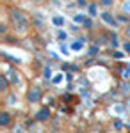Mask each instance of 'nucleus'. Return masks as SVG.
<instances>
[{
  "mask_svg": "<svg viewBox=\"0 0 130 133\" xmlns=\"http://www.w3.org/2000/svg\"><path fill=\"white\" fill-rule=\"evenodd\" d=\"M82 43H84L82 39H80V41L71 43V50H73V51H80V50H82Z\"/></svg>",
  "mask_w": 130,
  "mask_h": 133,
  "instance_id": "obj_13",
  "label": "nucleus"
},
{
  "mask_svg": "<svg viewBox=\"0 0 130 133\" xmlns=\"http://www.w3.org/2000/svg\"><path fill=\"white\" fill-rule=\"evenodd\" d=\"M114 57H116V59H121V57H123V53H121V51H114Z\"/></svg>",
  "mask_w": 130,
  "mask_h": 133,
  "instance_id": "obj_32",
  "label": "nucleus"
},
{
  "mask_svg": "<svg viewBox=\"0 0 130 133\" xmlns=\"http://www.w3.org/2000/svg\"><path fill=\"white\" fill-rule=\"evenodd\" d=\"M57 37H59V41H64V39L68 37V34H66L64 30H59V32H57Z\"/></svg>",
  "mask_w": 130,
  "mask_h": 133,
  "instance_id": "obj_21",
  "label": "nucleus"
},
{
  "mask_svg": "<svg viewBox=\"0 0 130 133\" xmlns=\"http://www.w3.org/2000/svg\"><path fill=\"white\" fill-rule=\"evenodd\" d=\"M11 23H13V29L18 32V34H25L30 27V20L29 16L20 9H11Z\"/></svg>",
  "mask_w": 130,
  "mask_h": 133,
  "instance_id": "obj_1",
  "label": "nucleus"
},
{
  "mask_svg": "<svg viewBox=\"0 0 130 133\" xmlns=\"http://www.w3.org/2000/svg\"><path fill=\"white\" fill-rule=\"evenodd\" d=\"M125 36H127V39H130V23H128V27L125 29Z\"/></svg>",
  "mask_w": 130,
  "mask_h": 133,
  "instance_id": "obj_28",
  "label": "nucleus"
},
{
  "mask_svg": "<svg viewBox=\"0 0 130 133\" xmlns=\"http://www.w3.org/2000/svg\"><path fill=\"white\" fill-rule=\"evenodd\" d=\"M7 87H9V78H7V75H2L0 76V89L7 91Z\"/></svg>",
  "mask_w": 130,
  "mask_h": 133,
  "instance_id": "obj_9",
  "label": "nucleus"
},
{
  "mask_svg": "<svg viewBox=\"0 0 130 133\" xmlns=\"http://www.w3.org/2000/svg\"><path fill=\"white\" fill-rule=\"evenodd\" d=\"M2 57H5V59H9V62H14V64H18V62H21L18 57H11V55H7L5 51H2Z\"/></svg>",
  "mask_w": 130,
  "mask_h": 133,
  "instance_id": "obj_17",
  "label": "nucleus"
},
{
  "mask_svg": "<svg viewBox=\"0 0 130 133\" xmlns=\"http://www.w3.org/2000/svg\"><path fill=\"white\" fill-rule=\"evenodd\" d=\"M100 18H102L103 21H105V23H109V25H112V27H118V23H120V21L116 20L114 16H110L109 12H102V14H100Z\"/></svg>",
  "mask_w": 130,
  "mask_h": 133,
  "instance_id": "obj_6",
  "label": "nucleus"
},
{
  "mask_svg": "<svg viewBox=\"0 0 130 133\" xmlns=\"http://www.w3.org/2000/svg\"><path fill=\"white\" fill-rule=\"evenodd\" d=\"M7 103H9V105H14V103H16V96H14V94H11L9 98H7Z\"/></svg>",
  "mask_w": 130,
  "mask_h": 133,
  "instance_id": "obj_24",
  "label": "nucleus"
},
{
  "mask_svg": "<svg viewBox=\"0 0 130 133\" xmlns=\"http://www.w3.org/2000/svg\"><path fill=\"white\" fill-rule=\"evenodd\" d=\"M34 23H36L38 30H45V21L41 20V16H39V14H34Z\"/></svg>",
  "mask_w": 130,
  "mask_h": 133,
  "instance_id": "obj_10",
  "label": "nucleus"
},
{
  "mask_svg": "<svg viewBox=\"0 0 130 133\" xmlns=\"http://www.w3.org/2000/svg\"><path fill=\"white\" fill-rule=\"evenodd\" d=\"M68 2H70V0H68Z\"/></svg>",
  "mask_w": 130,
  "mask_h": 133,
  "instance_id": "obj_36",
  "label": "nucleus"
},
{
  "mask_svg": "<svg viewBox=\"0 0 130 133\" xmlns=\"http://www.w3.org/2000/svg\"><path fill=\"white\" fill-rule=\"evenodd\" d=\"M114 126H116L118 130H121V128H123V123H121V121H116V123H114Z\"/></svg>",
  "mask_w": 130,
  "mask_h": 133,
  "instance_id": "obj_29",
  "label": "nucleus"
},
{
  "mask_svg": "<svg viewBox=\"0 0 130 133\" xmlns=\"http://www.w3.org/2000/svg\"><path fill=\"white\" fill-rule=\"evenodd\" d=\"M34 119H36L38 123H46V121L50 119V108H48V107L39 108V110L36 112V115H34Z\"/></svg>",
  "mask_w": 130,
  "mask_h": 133,
  "instance_id": "obj_3",
  "label": "nucleus"
},
{
  "mask_svg": "<svg viewBox=\"0 0 130 133\" xmlns=\"http://www.w3.org/2000/svg\"><path fill=\"white\" fill-rule=\"evenodd\" d=\"M86 20H87V18H86L84 14H77V16L73 18V21H75V23H84Z\"/></svg>",
  "mask_w": 130,
  "mask_h": 133,
  "instance_id": "obj_19",
  "label": "nucleus"
},
{
  "mask_svg": "<svg viewBox=\"0 0 130 133\" xmlns=\"http://www.w3.org/2000/svg\"><path fill=\"white\" fill-rule=\"evenodd\" d=\"M41 98H43L41 87H30L29 89V92H27V101L29 103H39Z\"/></svg>",
  "mask_w": 130,
  "mask_h": 133,
  "instance_id": "obj_2",
  "label": "nucleus"
},
{
  "mask_svg": "<svg viewBox=\"0 0 130 133\" xmlns=\"http://www.w3.org/2000/svg\"><path fill=\"white\" fill-rule=\"evenodd\" d=\"M71 71H73V73L79 71V66H77V64H71Z\"/></svg>",
  "mask_w": 130,
  "mask_h": 133,
  "instance_id": "obj_33",
  "label": "nucleus"
},
{
  "mask_svg": "<svg viewBox=\"0 0 130 133\" xmlns=\"http://www.w3.org/2000/svg\"><path fill=\"white\" fill-rule=\"evenodd\" d=\"M5 75H7V78H9V82L13 83V85H18V83H20V73L16 71L14 68H11Z\"/></svg>",
  "mask_w": 130,
  "mask_h": 133,
  "instance_id": "obj_5",
  "label": "nucleus"
},
{
  "mask_svg": "<svg viewBox=\"0 0 130 133\" xmlns=\"http://www.w3.org/2000/svg\"><path fill=\"white\" fill-rule=\"evenodd\" d=\"M9 124H11V115L7 112H2L0 114V126L2 128H7Z\"/></svg>",
  "mask_w": 130,
  "mask_h": 133,
  "instance_id": "obj_7",
  "label": "nucleus"
},
{
  "mask_svg": "<svg viewBox=\"0 0 130 133\" xmlns=\"http://www.w3.org/2000/svg\"><path fill=\"white\" fill-rule=\"evenodd\" d=\"M118 21H120V23H130V16L123 12V14H120V16H118Z\"/></svg>",
  "mask_w": 130,
  "mask_h": 133,
  "instance_id": "obj_15",
  "label": "nucleus"
},
{
  "mask_svg": "<svg viewBox=\"0 0 130 133\" xmlns=\"http://www.w3.org/2000/svg\"><path fill=\"white\" fill-rule=\"evenodd\" d=\"M123 48H125V51H127V53H130V41H125Z\"/></svg>",
  "mask_w": 130,
  "mask_h": 133,
  "instance_id": "obj_27",
  "label": "nucleus"
},
{
  "mask_svg": "<svg viewBox=\"0 0 130 133\" xmlns=\"http://www.w3.org/2000/svg\"><path fill=\"white\" fill-rule=\"evenodd\" d=\"M98 50H100V46H96V44H94V46H91V48H89L87 55H91V57H93V55H96V53H98Z\"/></svg>",
  "mask_w": 130,
  "mask_h": 133,
  "instance_id": "obj_20",
  "label": "nucleus"
},
{
  "mask_svg": "<svg viewBox=\"0 0 130 133\" xmlns=\"http://www.w3.org/2000/svg\"><path fill=\"white\" fill-rule=\"evenodd\" d=\"M43 76H45L46 80H48V78H52V71H50V68H45V69H43Z\"/></svg>",
  "mask_w": 130,
  "mask_h": 133,
  "instance_id": "obj_22",
  "label": "nucleus"
},
{
  "mask_svg": "<svg viewBox=\"0 0 130 133\" xmlns=\"http://www.w3.org/2000/svg\"><path fill=\"white\" fill-rule=\"evenodd\" d=\"M84 27H86V29H91V27H93V21H91L89 18H87V20L84 21Z\"/></svg>",
  "mask_w": 130,
  "mask_h": 133,
  "instance_id": "obj_26",
  "label": "nucleus"
},
{
  "mask_svg": "<svg viewBox=\"0 0 130 133\" xmlns=\"http://www.w3.org/2000/svg\"><path fill=\"white\" fill-rule=\"evenodd\" d=\"M34 121H36V119H34ZM34 121H27V123H25V126H27V128H32V124H34Z\"/></svg>",
  "mask_w": 130,
  "mask_h": 133,
  "instance_id": "obj_34",
  "label": "nucleus"
},
{
  "mask_svg": "<svg viewBox=\"0 0 130 133\" xmlns=\"http://www.w3.org/2000/svg\"><path fill=\"white\" fill-rule=\"evenodd\" d=\"M5 29H7L5 23H2V27H0V34H5Z\"/></svg>",
  "mask_w": 130,
  "mask_h": 133,
  "instance_id": "obj_30",
  "label": "nucleus"
},
{
  "mask_svg": "<svg viewBox=\"0 0 130 133\" xmlns=\"http://www.w3.org/2000/svg\"><path fill=\"white\" fill-rule=\"evenodd\" d=\"M87 11H89L91 16H96V4H94V2H91L89 5H87Z\"/></svg>",
  "mask_w": 130,
  "mask_h": 133,
  "instance_id": "obj_16",
  "label": "nucleus"
},
{
  "mask_svg": "<svg viewBox=\"0 0 130 133\" xmlns=\"http://www.w3.org/2000/svg\"><path fill=\"white\" fill-rule=\"evenodd\" d=\"M52 23L57 25V27H61V25L64 23V18H62V16H54V18H52Z\"/></svg>",
  "mask_w": 130,
  "mask_h": 133,
  "instance_id": "obj_14",
  "label": "nucleus"
},
{
  "mask_svg": "<svg viewBox=\"0 0 130 133\" xmlns=\"http://www.w3.org/2000/svg\"><path fill=\"white\" fill-rule=\"evenodd\" d=\"M121 11H123L125 14H128V16H130V0H125V2H123V5H121Z\"/></svg>",
  "mask_w": 130,
  "mask_h": 133,
  "instance_id": "obj_12",
  "label": "nucleus"
},
{
  "mask_svg": "<svg viewBox=\"0 0 130 133\" xmlns=\"http://www.w3.org/2000/svg\"><path fill=\"white\" fill-rule=\"evenodd\" d=\"M59 46H61V51H62V53H64V55H68V53H70V48H68V46H66V44H62V43H61Z\"/></svg>",
  "mask_w": 130,
  "mask_h": 133,
  "instance_id": "obj_23",
  "label": "nucleus"
},
{
  "mask_svg": "<svg viewBox=\"0 0 130 133\" xmlns=\"http://www.w3.org/2000/svg\"><path fill=\"white\" fill-rule=\"evenodd\" d=\"M79 5H80V7H86V5H87V2H86V0H79Z\"/></svg>",
  "mask_w": 130,
  "mask_h": 133,
  "instance_id": "obj_31",
  "label": "nucleus"
},
{
  "mask_svg": "<svg viewBox=\"0 0 130 133\" xmlns=\"http://www.w3.org/2000/svg\"><path fill=\"white\" fill-rule=\"evenodd\" d=\"M102 5H105V7H109V5H112V0H100Z\"/></svg>",
  "mask_w": 130,
  "mask_h": 133,
  "instance_id": "obj_25",
  "label": "nucleus"
},
{
  "mask_svg": "<svg viewBox=\"0 0 130 133\" xmlns=\"http://www.w3.org/2000/svg\"><path fill=\"white\" fill-rule=\"evenodd\" d=\"M62 78H64V76H62L61 73H57V75H55V76L52 78V83H55V85H57V83H61V82H62Z\"/></svg>",
  "mask_w": 130,
  "mask_h": 133,
  "instance_id": "obj_18",
  "label": "nucleus"
},
{
  "mask_svg": "<svg viewBox=\"0 0 130 133\" xmlns=\"http://www.w3.org/2000/svg\"><path fill=\"white\" fill-rule=\"evenodd\" d=\"M109 46L110 48H118V34L116 32H110L109 34Z\"/></svg>",
  "mask_w": 130,
  "mask_h": 133,
  "instance_id": "obj_8",
  "label": "nucleus"
},
{
  "mask_svg": "<svg viewBox=\"0 0 130 133\" xmlns=\"http://www.w3.org/2000/svg\"><path fill=\"white\" fill-rule=\"evenodd\" d=\"M121 94L123 96H128L130 94V82L128 80H125V82L121 83Z\"/></svg>",
  "mask_w": 130,
  "mask_h": 133,
  "instance_id": "obj_11",
  "label": "nucleus"
},
{
  "mask_svg": "<svg viewBox=\"0 0 130 133\" xmlns=\"http://www.w3.org/2000/svg\"><path fill=\"white\" fill-rule=\"evenodd\" d=\"M116 73L120 75L123 80H130V64L125 62V64H118L116 66Z\"/></svg>",
  "mask_w": 130,
  "mask_h": 133,
  "instance_id": "obj_4",
  "label": "nucleus"
},
{
  "mask_svg": "<svg viewBox=\"0 0 130 133\" xmlns=\"http://www.w3.org/2000/svg\"><path fill=\"white\" fill-rule=\"evenodd\" d=\"M34 2H43V0H34Z\"/></svg>",
  "mask_w": 130,
  "mask_h": 133,
  "instance_id": "obj_35",
  "label": "nucleus"
}]
</instances>
